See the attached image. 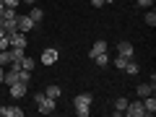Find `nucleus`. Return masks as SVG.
<instances>
[{
  "mask_svg": "<svg viewBox=\"0 0 156 117\" xmlns=\"http://www.w3.org/2000/svg\"><path fill=\"white\" fill-rule=\"evenodd\" d=\"M91 101H94V96H91V94H76V99H73L76 115H78V117H89V112H91Z\"/></svg>",
  "mask_w": 156,
  "mask_h": 117,
  "instance_id": "1",
  "label": "nucleus"
},
{
  "mask_svg": "<svg viewBox=\"0 0 156 117\" xmlns=\"http://www.w3.org/2000/svg\"><path fill=\"white\" fill-rule=\"evenodd\" d=\"M34 104H37V109L42 112V115H52V112L57 109V101L50 99V96H44V91L34 94Z\"/></svg>",
  "mask_w": 156,
  "mask_h": 117,
  "instance_id": "2",
  "label": "nucleus"
},
{
  "mask_svg": "<svg viewBox=\"0 0 156 117\" xmlns=\"http://www.w3.org/2000/svg\"><path fill=\"white\" fill-rule=\"evenodd\" d=\"M125 117H146V109H143V101L135 99V101H128V107H125L122 112Z\"/></svg>",
  "mask_w": 156,
  "mask_h": 117,
  "instance_id": "3",
  "label": "nucleus"
},
{
  "mask_svg": "<svg viewBox=\"0 0 156 117\" xmlns=\"http://www.w3.org/2000/svg\"><path fill=\"white\" fill-rule=\"evenodd\" d=\"M57 57H60V52H57L55 47H47V50L42 52V57H39V60H42V65H55Z\"/></svg>",
  "mask_w": 156,
  "mask_h": 117,
  "instance_id": "4",
  "label": "nucleus"
},
{
  "mask_svg": "<svg viewBox=\"0 0 156 117\" xmlns=\"http://www.w3.org/2000/svg\"><path fill=\"white\" fill-rule=\"evenodd\" d=\"M26 89H29V86H26V83H21V81H16L13 86H8V91H11L13 99H23V96H26Z\"/></svg>",
  "mask_w": 156,
  "mask_h": 117,
  "instance_id": "5",
  "label": "nucleus"
},
{
  "mask_svg": "<svg viewBox=\"0 0 156 117\" xmlns=\"http://www.w3.org/2000/svg\"><path fill=\"white\" fill-rule=\"evenodd\" d=\"M109 50V44H107L104 39H96L94 44H91V50H89V57H96V55H101V52H107Z\"/></svg>",
  "mask_w": 156,
  "mask_h": 117,
  "instance_id": "6",
  "label": "nucleus"
},
{
  "mask_svg": "<svg viewBox=\"0 0 156 117\" xmlns=\"http://www.w3.org/2000/svg\"><path fill=\"white\" fill-rule=\"evenodd\" d=\"M0 117H23V109H21V107H16V104L0 107Z\"/></svg>",
  "mask_w": 156,
  "mask_h": 117,
  "instance_id": "7",
  "label": "nucleus"
},
{
  "mask_svg": "<svg viewBox=\"0 0 156 117\" xmlns=\"http://www.w3.org/2000/svg\"><path fill=\"white\" fill-rule=\"evenodd\" d=\"M16 23H18V31H23V34H29L34 26H37V23H34L29 16H18V18H16Z\"/></svg>",
  "mask_w": 156,
  "mask_h": 117,
  "instance_id": "8",
  "label": "nucleus"
},
{
  "mask_svg": "<svg viewBox=\"0 0 156 117\" xmlns=\"http://www.w3.org/2000/svg\"><path fill=\"white\" fill-rule=\"evenodd\" d=\"M143 109H146V117H154V112H156V99H154V94L151 96H143Z\"/></svg>",
  "mask_w": 156,
  "mask_h": 117,
  "instance_id": "9",
  "label": "nucleus"
},
{
  "mask_svg": "<svg viewBox=\"0 0 156 117\" xmlns=\"http://www.w3.org/2000/svg\"><path fill=\"white\" fill-rule=\"evenodd\" d=\"M117 55L133 60V44H130V42H120V44H117Z\"/></svg>",
  "mask_w": 156,
  "mask_h": 117,
  "instance_id": "10",
  "label": "nucleus"
},
{
  "mask_svg": "<svg viewBox=\"0 0 156 117\" xmlns=\"http://www.w3.org/2000/svg\"><path fill=\"white\" fill-rule=\"evenodd\" d=\"M128 96H117V99H115V104H112V107H115V109H112V115H117V117H120V115H122V112H125V107H128Z\"/></svg>",
  "mask_w": 156,
  "mask_h": 117,
  "instance_id": "11",
  "label": "nucleus"
},
{
  "mask_svg": "<svg viewBox=\"0 0 156 117\" xmlns=\"http://www.w3.org/2000/svg\"><path fill=\"white\" fill-rule=\"evenodd\" d=\"M16 81H18V68H8L3 76V86H13Z\"/></svg>",
  "mask_w": 156,
  "mask_h": 117,
  "instance_id": "12",
  "label": "nucleus"
},
{
  "mask_svg": "<svg viewBox=\"0 0 156 117\" xmlns=\"http://www.w3.org/2000/svg\"><path fill=\"white\" fill-rule=\"evenodd\" d=\"M11 47H26V34L23 31H16V34H11Z\"/></svg>",
  "mask_w": 156,
  "mask_h": 117,
  "instance_id": "13",
  "label": "nucleus"
},
{
  "mask_svg": "<svg viewBox=\"0 0 156 117\" xmlns=\"http://www.w3.org/2000/svg\"><path fill=\"white\" fill-rule=\"evenodd\" d=\"M135 94H138L140 99H143V96H151L154 94V83H140L138 89H135Z\"/></svg>",
  "mask_w": 156,
  "mask_h": 117,
  "instance_id": "14",
  "label": "nucleus"
},
{
  "mask_svg": "<svg viewBox=\"0 0 156 117\" xmlns=\"http://www.w3.org/2000/svg\"><path fill=\"white\" fill-rule=\"evenodd\" d=\"M60 94H62V89H60V86H47V89H44V96H50V99H60Z\"/></svg>",
  "mask_w": 156,
  "mask_h": 117,
  "instance_id": "15",
  "label": "nucleus"
},
{
  "mask_svg": "<svg viewBox=\"0 0 156 117\" xmlns=\"http://www.w3.org/2000/svg\"><path fill=\"white\" fill-rule=\"evenodd\" d=\"M29 18H31L34 23H42V18H44V11H42V8H31V11H29Z\"/></svg>",
  "mask_w": 156,
  "mask_h": 117,
  "instance_id": "16",
  "label": "nucleus"
},
{
  "mask_svg": "<svg viewBox=\"0 0 156 117\" xmlns=\"http://www.w3.org/2000/svg\"><path fill=\"white\" fill-rule=\"evenodd\" d=\"M91 60H94V62H96L99 68H107V65H109V55H107V52H101V55L91 57Z\"/></svg>",
  "mask_w": 156,
  "mask_h": 117,
  "instance_id": "17",
  "label": "nucleus"
},
{
  "mask_svg": "<svg viewBox=\"0 0 156 117\" xmlns=\"http://www.w3.org/2000/svg\"><path fill=\"white\" fill-rule=\"evenodd\" d=\"M34 65H37V60H34V57H23V60H21V70H29V73H31Z\"/></svg>",
  "mask_w": 156,
  "mask_h": 117,
  "instance_id": "18",
  "label": "nucleus"
},
{
  "mask_svg": "<svg viewBox=\"0 0 156 117\" xmlns=\"http://www.w3.org/2000/svg\"><path fill=\"white\" fill-rule=\"evenodd\" d=\"M128 62H130L128 57H120V55H117L115 60H112V65H115V68H120V70H125V68H128Z\"/></svg>",
  "mask_w": 156,
  "mask_h": 117,
  "instance_id": "19",
  "label": "nucleus"
},
{
  "mask_svg": "<svg viewBox=\"0 0 156 117\" xmlns=\"http://www.w3.org/2000/svg\"><path fill=\"white\" fill-rule=\"evenodd\" d=\"M0 65H11V47L0 50Z\"/></svg>",
  "mask_w": 156,
  "mask_h": 117,
  "instance_id": "20",
  "label": "nucleus"
},
{
  "mask_svg": "<svg viewBox=\"0 0 156 117\" xmlns=\"http://www.w3.org/2000/svg\"><path fill=\"white\" fill-rule=\"evenodd\" d=\"M138 70H140V65H138V62H133V60H130L128 68H125V73H128V76H138Z\"/></svg>",
  "mask_w": 156,
  "mask_h": 117,
  "instance_id": "21",
  "label": "nucleus"
},
{
  "mask_svg": "<svg viewBox=\"0 0 156 117\" xmlns=\"http://www.w3.org/2000/svg\"><path fill=\"white\" fill-rule=\"evenodd\" d=\"M18 81L29 86V81H31V73H29V70H18Z\"/></svg>",
  "mask_w": 156,
  "mask_h": 117,
  "instance_id": "22",
  "label": "nucleus"
},
{
  "mask_svg": "<svg viewBox=\"0 0 156 117\" xmlns=\"http://www.w3.org/2000/svg\"><path fill=\"white\" fill-rule=\"evenodd\" d=\"M146 23H148V26H156V13H154V8L146 13Z\"/></svg>",
  "mask_w": 156,
  "mask_h": 117,
  "instance_id": "23",
  "label": "nucleus"
},
{
  "mask_svg": "<svg viewBox=\"0 0 156 117\" xmlns=\"http://www.w3.org/2000/svg\"><path fill=\"white\" fill-rule=\"evenodd\" d=\"M8 47H11V39H8V37H0V50H8Z\"/></svg>",
  "mask_w": 156,
  "mask_h": 117,
  "instance_id": "24",
  "label": "nucleus"
},
{
  "mask_svg": "<svg viewBox=\"0 0 156 117\" xmlns=\"http://www.w3.org/2000/svg\"><path fill=\"white\" fill-rule=\"evenodd\" d=\"M0 3H3V5H5V8H16L18 3H21V0H0Z\"/></svg>",
  "mask_w": 156,
  "mask_h": 117,
  "instance_id": "25",
  "label": "nucleus"
},
{
  "mask_svg": "<svg viewBox=\"0 0 156 117\" xmlns=\"http://www.w3.org/2000/svg\"><path fill=\"white\" fill-rule=\"evenodd\" d=\"M135 5L138 8H148V5H154V0H135Z\"/></svg>",
  "mask_w": 156,
  "mask_h": 117,
  "instance_id": "26",
  "label": "nucleus"
},
{
  "mask_svg": "<svg viewBox=\"0 0 156 117\" xmlns=\"http://www.w3.org/2000/svg\"><path fill=\"white\" fill-rule=\"evenodd\" d=\"M91 5H94V8H101V5H104V0H91Z\"/></svg>",
  "mask_w": 156,
  "mask_h": 117,
  "instance_id": "27",
  "label": "nucleus"
},
{
  "mask_svg": "<svg viewBox=\"0 0 156 117\" xmlns=\"http://www.w3.org/2000/svg\"><path fill=\"white\" fill-rule=\"evenodd\" d=\"M3 76H5V68L0 65V83H3Z\"/></svg>",
  "mask_w": 156,
  "mask_h": 117,
  "instance_id": "28",
  "label": "nucleus"
},
{
  "mask_svg": "<svg viewBox=\"0 0 156 117\" xmlns=\"http://www.w3.org/2000/svg\"><path fill=\"white\" fill-rule=\"evenodd\" d=\"M3 11H5V5H3V3H0V18H3Z\"/></svg>",
  "mask_w": 156,
  "mask_h": 117,
  "instance_id": "29",
  "label": "nucleus"
},
{
  "mask_svg": "<svg viewBox=\"0 0 156 117\" xmlns=\"http://www.w3.org/2000/svg\"><path fill=\"white\" fill-rule=\"evenodd\" d=\"M21 3H29V5H31V3H37V0H21Z\"/></svg>",
  "mask_w": 156,
  "mask_h": 117,
  "instance_id": "30",
  "label": "nucleus"
},
{
  "mask_svg": "<svg viewBox=\"0 0 156 117\" xmlns=\"http://www.w3.org/2000/svg\"><path fill=\"white\" fill-rule=\"evenodd\" d=\"M0 37H8V34H5V31H3V26H0Z\"/></svg>",
  "mask_w": 156,
  "mask_h": 117,
  "instance_id": "31",
  "label": "nucleus"
},
{
  "mask_svg": "<svg viewBox=\"0 0 156 117\" xmlns=\"http://www.w3.org/2000/svg\"><path fill=\"white\" fill-rule=\"evenodd\" d=\"M107 3H115V0H104V5H107Z\"/></svg>",
  "mask_w": 156,
  "mask_h": 117,
  "instance_id": "32",
  "label": "nucleus"
},
{
  "mask_svg": "<svg viewBox=\"0 0 156 117\" xmlns=\"http://www.w3.org/2000/svg\"><path fill=\"white\" fill-rule=\"evenodd\" d=\"M0 89H3V83H0Z\"/></svg>",
  "mask_w": 156,
  "mask_h": 117,
  "instance_id": "33",
  "label": "nucleus"
},
{
  "mask_svg": "<svg viewBox=\"0 0 156 117\" xmlns=\"http://www.w3.org/2000/svg\"><path fill=\"white\" fill-rule=\"evenodd\" d=\"M0 21H3V18H0Z\"/></svg>",
  "mask_w": 156,
  "mask_h": 117,
  "instance_id": "34",
  "label": "nucleus"
}]
</instances>
